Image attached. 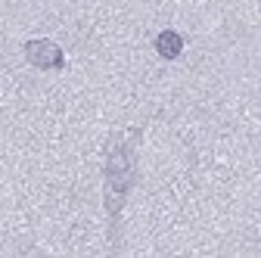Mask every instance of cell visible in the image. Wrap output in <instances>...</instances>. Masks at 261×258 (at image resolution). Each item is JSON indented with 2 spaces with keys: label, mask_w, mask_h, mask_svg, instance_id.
<instances>
[{
  "label": "cell",
  "mask_w": 261,
  "mask_h": 258,
  "mask_svg": "<svg viewBox=\"0 0 261 258\" xmlns=\"http://www.w3.org/2000/svg\"><path fill=\"white\" fill-rule=\"evenodd\" d=\"M130 180H134V143L118 137L109 149V162H106V202L112 215L118 212Z\"/></svg>",
  "instance_id": "6da1fadb"
},
{
  "label": "cell",
  "mask_w": 261,
  "mask_h": 258,
  "mask_svg": "<svg viewBox=\"0 0 261 258\" xmlns=\"http://www.w3.org/2000/svg\"><path fill=\"white\" fill-rule=\"evenodd\" d=\"M25 56H28L31 66H38V69H59L62 66V53L50 41H28L25 44Z\"/></svg>",
  "instance_id": "7a4b0ae2"
},
{
  "label": "cell",
  "mask_w": 261,
  "mask_h": 258,
  "mask_svg": "<svg viewBox=\"0 0 261 258\" xmlns=\"http://www.w3.org/2000/svg\"><path fill=\"white\" fill-rule=\"evenodd\" d=\"M155 50L165 56V59H174V56H180V50H184V41H180V35L177 31H162L159 35V41H155Z\"/></svg>",
  "instance_id": "3957f363"
}]
</instances>
